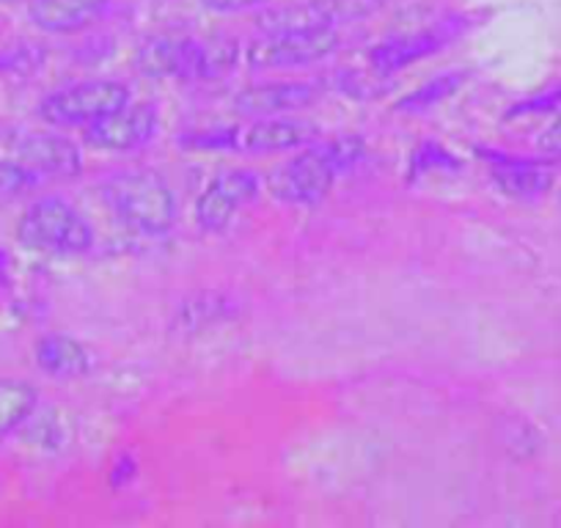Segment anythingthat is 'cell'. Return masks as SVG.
I'll use <instances>...</instances> for the list:
<instances>
[{
	"mask_svg": "<svg viewBox=\"0 0 561 528\" xmlns=\"http://www.w3.org/2000/svg\"><path fill=\"white\" fill-rule=\"evenodd\" d=\"M339 50L336 28L289 31V34H264L245 53V64L253 72H284V69L311 67L325 61Z\"/></svg>",
	"mask_w": 561,
	"mask_h": 528,
	"instance_id": "cell-6",
	"label": "cell"
},
{
	"mask_svg": "<svg viewBox=\"0 0 561 528\" xmlns=\"http://www.w3.org/2000/svg\"><path fill=\"white\" fill-rule=\"evenodd\" d=\"M105 207L140 234H165L176 226L180 204L174 191L154 171H122L100 185Z\"/></svg>",
	"mask_w": 561,
	"mask_h": 528,
	"instance_id": "cell-1",
	"label": "cell"
},
{
	"mask_svg": "<svg viewBox=\"0 0 561 528\" xmlns=\"http://www.w3.org/2000/svg\"><path fill=\"white\" fill-rule=\"evenodd\" d=\"M320 100V89L304 80H267L245 85L234 94V107L245 116H280V113L306 111Z\"/></svg>",
	"mask_w": 561,
	"mask_h": 528,
	"instance_id": "cell-12",
	"label": "cell"
},
{
	"mask_svg": "<svg viewBox=\"0 0 561 528\" xmlns=\"http://www.w3.org/2000/svg\"><path fill=\"white\" fill-rule=\"evenodd\" d=\"M127 102H133V94L122 80H80L47 94L36 113L50 127H85Z\"/></svg>",
	"mask_w": 561,
	"mask_h": 528,
	"instance_id": "cell-3",
	"label": "cell"
},
{
	"mask_svg": "<svg viewBox=\"0 0 561 528\" xmlns=\"http://www.w3.org/2000/svg\"><path fill=\"white\" fill-rule=\"evenodd\" d=\"M36 405H39V391L28 380H14V377L0 380V440L25 427V422L36 413Z\"/></svg>",
	"mask_w": 561,
	"mask_h": 528,
	"instance_id": "cell-17",
	"label": "cell"
},
{
	"mask_svg": "<svg viewBox=\"0 0 561 528\" xmlns=\"http://www.w3.org/2000/svg\"><path fill=\"white\" fill-rule=\"evenodd\" d=\"M160 113L152 102H127L83 127V144L96 152H133L158 136Z\"/></svg>",
	"mask_w": 561,
	"mask_h": 528,
	"instance_id": "cell-8",
	"label": "cell"
},
{
	"mask_svg": "<svg viewBox=\"0 0 561 528\" xmlns=\"http://www.w3.org/2000/svg\"><path fill=\"white\" fill-rule=\"evenodd\" d=\"M42 61H45V53L39 47L20 45L0 56V69L3 72H34L36 67H42Z\"/></svg>",
	"mask_w": 561,
	"mask_h": 528,
	"instance_id": "cell-21",
	"label": "cell"
},
{
	"mask_svg": "<svg viewBox=\"0 0 561 528\" xmlns=\"http://www.w3.org/2000/svg\"><path fill=\"white\" fill-rule=\"evenodd\" d=\"M9 282V253L0 248V287Z\"/></svg>",
	"mask_w": 561,
	"mask_h": 528,
	"instance_id": "cell-26",
	"label": "cell"
},
{
	"mask_svg": "<svg viewBox=\"0 0 561 528\" xmlns=\"http://www.w3.org/2000/svg\"><path fill=\"white\" fill-rule=\"evenodd\" d=\"M198 53H202V42L158 36V39H149L138 47V53H135V69L144 78L196 80Z\"/></svg>",
	"mask_w": 561,
	"mask_h": 528,
	"instance_id": "cell-13",
	"label": "cell"
},
{
	"mask_svg": "<svg viewBox=\"0 0 561 528\" xmlns=\"http://www.w3.org/2000/svg\"><path fill=\"white\" fill-rule=\"evenodd\" d=\"M18 242L50 256H78L94 245V229L69 202L58 196L36 198L18 220Z\"/></svg>",
	"mask_w": 561,
	"mask_h": 528,
	"instance_id": "cell-2",
	"label": "cell"
},
{
	"mask_svg": "<svg viewBox=\"0 0 561 528\" xmlns=\"http://www.w3.org/2000/svg\"><path fill=\"white\" fill-rule=\"evenodd\" d=\"M111 12V0H31L28 18L39 31L69 36L89 31Z\"/></svg>",
	"mask_w": 561,
	"mask_h": 528,
	"instance_id": "cell-14",
	"label": "cell"
},
{
	"mask_svg": "<svg viewBox=\"0 0 561 528\" xmlns=\"http://www.w3.org/2000/svg\"><path fill=\"white\" fill-rule=\"evenodd\" d=\"M493 182L510 198L534 202V198H542L545 193H550V187H553V171L545 163H537V160L495 154Z\"/></svg>",
	"mask_w": 561,
	"mask_h": 528,
	"instance_id": "cell-15",
	"label": "cell"
},
{
	"mask_svg": "<svg viewBox=\"0 0 561 528\" xmlns=\"http://www.w3.org/2000/svg\"><path fill=\"white\" fill-rule=\"evenodd\" d=\"M537 149L542 154H548V158H561V116L553 118V122L542 129Z\"/></svg>",
	"mask_w": 561,
	"mask_h": 528,
	"instance_id": "cell-23",
	"label": "cell"
},
{
	"mask_svg": "<svg viewBox=\"0 0 561 528\" xmlns=\"http://www.w3.org/2000/svg\"><path fill=\"white\" fill-rule=\"evenodd\" d=\"M366 0H298L287 7H273L256 18L262 34H289V31L336 28L342 18H355L366 12Z\"/></svg>",
	"mask_w": 561,
	"mask_h": 528,
	"instance_id": "cell-10",
	"label": "cell"
},
{
	"mask_svg": "<svg viewBox=\"0 0 561 528\" xmlns=\"http://www.w3.org/2000/svg\"><path fill=\"white\" fill-rule=\"evenodd\" d=\"M468 72H446L438 74V78L427 80L424 85H419L415 91L404 94L402 100L397 102V111L399 113H421V111H430V107L440 105L446 102L449 96H455L457 91L466 85Z\"/></svg>",
	"mask_w": 561,
	"mask_h": 528,
	"instance_id": "cell-18",
	"label": "cell"
},
{
	"mask_svg": "<svg viewBox=\"0 0 561 528\" xmlns=\"http://www.w3.org/2000/svg\"><path fill=\"white\" fill-rule=\"evenodd\" d=\"M336 176L339 169L331 160V154H328L325 144H317V147L311 144V147L304 149V154H295V158L275 165L264 176V185H267V193L278 204L314 207L322 198H328Z\"/></svg>",
	"mask_w": 561,
	"mask_h": 528,
	"instance_id": "cell-4",
	"label": "cell"
},
{
	"mask_svg": "<svg viewBox=\"0 0 561 528\" xmlns=\"http://www.w3.org/2000/svg\"><path fill=\"white\" fill-rule=\"evenodd\" d=\"M36 366L45 375L58 380H75V377L89 375L91 353L83 342L67 336V333H47L34 347Z\"/></svg>",
	"mask_w": 561,
	"mask_h": 528,
	"instance_id": "cell-16",
	"label": "cell"
},
{
	"mask_svg": "<svg viewBox=\"0 0 561 528\" xmlns=\"http://www.w3.org/2000/svg\"><path fill=\"white\" fill-rule=\"evenodd\" d=\"M0 158H9L45 180H72L83 171L78 144L58 133H14L0 129Z\"/></svg>",
	"mask_w": 561,
	"mask_h": 528,
	"instance_id": "cell-5",
	"label": "cell"
},
{
	"mask_svg": "<svg viewBox=\"0 0 561 528\" xmlns=\"http://www.w3.org/2000/svg\"><path fill=\"white\" fill-rule=\"evenodd\" d=\"M561 107V85L556 89L542 91V94L531 96V100H523L517 105L510 107L506 118H520V116H537V113H550V111H559Z\"/></svg>",
	"mask_w": 561,
	"mask_h": 528,
	"instance_id": "cell-22",
	"label": "cell"
},
{
	"mask_svg": "<svg viewBox=\"0 0 561 528\" xmlns=\"http://www.w3.org/2000/svg\"><path fill=\"white\" fill-rule=\"evenodd\" d=\"M259 191H262V180H259L256 171L237 169V165L234 169H220L198 193L196 207H193L196 223L213 234L229 229L234 215H240L248 204L256 202Z\"/></svg>",
	"mask_w": 561,
	"mask_h": 528,
	"instance_id": "cell-7",
	"label": "cell"
},
{
	"mask_svg": "<svg viewBox=\"0 0 561 528\" xmlns=\"http://www.w3.org/2000/svg\"><path fill=\"white\" fill-rule=\"evenodd\" d=\"M237 61H240V47H237V42H231V39L202 42L196 80L226 78L229 72H234Z\"/></svg>",
	"mask_w": 561,
	"mask_h": 528,
	"instance_id": "cell-19",
	"label": "cell"
},
{
	"mask_svg": "<svg viewBox=\"0 0 561 528\" xmlns=\"http://www.w3.org/2000/svg\"><path fill=\"white\" fill-rule=\"evenodd\" d=\"M267 3V0H202V7L209 9L215 14H237L248 12V9H256Z\"/></svg>",
	"mask_w": 561,
	"mask_h": 528,
	"instance_id": "cell-24",
	"label": "cell"
},
{
	"mask_svg": "<svg viewBox=\"0 0 561 528\" xmlns=\"http://www.w3.org/2000/svg\"><path fill=\"white\" fill-rule=\"evenodd\" d=\"M135 473H138V462H135L129 455L118 457L111 468V484L113 487H127V484L135 479Z\"/></svg>",
	"mask_w": 561,
	"mask_h": 528,
	"instance_id": "cell-25",
	"label": "cell"
},
{
	"mask_svg": "<svg viewBox=\"0 0 561 528\" xmlns=\"http://www.w3.org/2000/svg\"><path fill=\"white\" fill-rule=\"evenodd\" d=\"M430 171H460V160L435 141H424L410 158V176L430 174Z\"/></svg>",
	"mask_w": 561,
	"mask_h": 528,
	"instance_id": "cell-20",
	"label": "cell"
},
{
	"mask_svg": "<svg viewBox=\"0 0 561 528\" xmlns=\"http://www.w3.org/2000/svg\"><path fill=\"white\" fill-rule=\"evenodd\" d=\"M468 28L466 18L444 20V23L433 25V28L415 31V34H399L391 39L380 42L377 47L369 50V64L377 74H391L399 69L410 67L415 61H424V58L435 56L444 47H449L451 42L460 39L462 31Z\"/></svg>",
	"mask_w": 561,
	"mask_h": 528,
	"instance_id": "cell-9",
	"label": "cell"
},
{
	"mask_svg": "<svg viewBox=\"0 0 561 528\" xmlns=\"http://www.w3.org/2000/svg\"><path fill=\"white\" fill-rule=\"evenodd\" d=\"M320 138V127L311 118L289 116H259L237 133V149L251 154H273V152H295L306 149Z\"/></svg>",
	"mask_w": 561,
	"mask_h": 528,
	"instance_id": "cell-11",
	"label": "cell"
}]
</instances>
